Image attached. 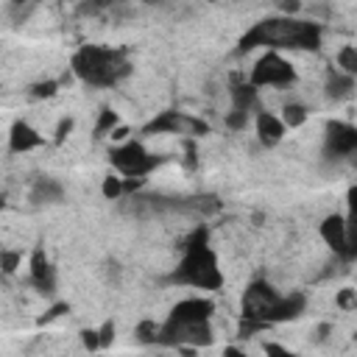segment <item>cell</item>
Listing matches in <instances>:
<instances>
[{
	"instance_id": "cell-20",
	"label": "cell",
	"mask_w": 357,
	"mask_h": 357,
	"mask_svg": "<svg viewBox=\"0 0 357 357\" xmlns=\"http://www.w3.org/2000/svg\"><path fill=\"white\" fill-rule=\"evenodd\" d=\"M337 67L343 75H354L357 73V47L354 45H343L337 50Z\"/></svg>"
},
{
	"instance_id": "cell-18",
	"label": "cell",
	"mask_w": 357,
	"mask_h": 357,
	"mask_svg": "<svg viewBox=\"0 0 357 357\" xmlns=\"http://www.w3.org/2000/svg\"><path fill=\"white\" fill-rule=\"evenodd\" d=\"M351 89H354V75H343V73H329V78H326V95L329 98H346V95H351Z\"/></svg>"
},
{
	"instance_id": "cell-35",
	"label": "cell",
	"mask_w": 357,
	"mask_h": 357,
	"mask_svg": "<svg viewBox=\"0 0 357 357\" xmlns=\"http://www.w3.org/2000/svg\"><path fill=\"white\" fill-rule=\"evenodd\" d=\"M223 357H248V354H243V351L234 349V346H226V349H223Z\"/></svg>"
},
{
	"instance_id": "cell-19",
	"label": "cell",
	"mask_w": 357,
	"mask_h": 357,
	"mask_svg": "<svg viewBox=\"0 0 357 357\" xmlns=\"http://www.w3.org/2000/svg\"><path fill=\"white\" fill-rule=\"evenodd\" d=\"M282 126L284 128H298V126H304L307 123V109L301 106V103H287L284 109H282Z\"/></svg>"
},
{
	"instance_id": "cell-28",
	"label": "cell",
	"mask_w": 357,
	"mask_h": 357,
	"mask_svg": "<svg viewBox=\"0 0 357 357\" xmlns=\"http://www.w3.org/2000/svg\"><path fill=\"white\" fill-rule=\"evenodd\" d=\"M81 343L86 351H95L100 349V340H98V329H81Z\"/></svg>"
},
{
	"instance_id": "cell-23",
	"label": "cell",
	"mask_w": 357,
	"mask_h": 357,
	"mask_svg": "<svg viewBox=\"0 0 357 357\" xmlns=\"http://www.w3.org/2000/svg\"><path fill=\"white\" fill-rule=\"evenodd\" d=\"M100 192L106 195V198H120L123 195V178H117V176H106L103 178V184H100Z\"/></svg>"
},
{
	"instance_id": "cell-9",
	"label": "cell",
	"mask_w": 357,
	"mask_h": 357,
	"mask_svg": "<svg viewBox=\"0 0 357 357\" xmlns=\"http://www.w3.org/2000/svg\"><path fill=\"white\" fill-rule=\"evenodd\" d=\"M276 298H279V293L268 282H251L248 290H245V296H243V318H251V321H262L265 324V315H268V310L273 307Z\"/></svg>"
},
{
	"instance_id": "cell-30",
	"label": "cell",
	"mask_w": 357,
	"mask_h": 357,
	"mask_svg": "<svg viewBox=\"0 0 357 357\" xmlns=\"http://www.w3.org/2000/svg\"><path fill=\"white\" fill-rule=\"evenodd\" d=\"M73 126H75V120H73V117H61V120H59V126H56V142H64V139H67V134L73 131Z\"/></svg>"
},
{
	"instance_id": "cell-24",
	"label": "cell",
	"mask_w": 357,
	"mask_h": 357,
	"mask_svg": "<svg viewBox=\"0 0 357 357\" xmlns=\"http://www.w3.org/2000/svg\"><path fill=\"white\" fill-rule=\"evenodd\" d=\"M20 268V251H0V271L14 273Z\"/></svg>"
},
{
	"instance_id": "cell-8",
	"label": "cell",
	"mask_w": 357,
	"mask_h": 357,
	"mask_svg": "<svg viewBox=\"0 0 357 357\" xmlns=\"http://www.w3.org/2000/svg\"><path fill=\"white\" fill-rule=\"evenodd\" d=\"M354 148H357V128L343 120H329L324 134V153L329 159H340V156H351Z\"/></svg>"
},
{
	"instance_id": "cell-32",
	"label": "cell",
	"mask_w": 357,
	"mask_h": 357,
	"mask_svg": "<svg viewBox=\"0 0 357 357\" xmlns=\"http://www.w3.org/2000/svg\"><path fill=\"white\" fill-rule=\"evenodd\" d=\"M64 310H67V304H56V307H50V310H47V315H42V318H39V324H47V321L59 318Z\"/></svg>"
},
{
	"instance_id": "cell-7",
	"label": "cell",
	"mask_w": 357,
	"mask_h": 357,
	"mask_svg": "<svg viewBox=\"0 0 357 357\" xmlns=\"http://www.w3.org/2000/svg\"><path fill=\"white\" fill-rule=\"evenodd\" d=\"M321 237H324V243H326L335 254H340L343 259H351V257H354V231H351V220H349V218H343V215H329V218H324V223H321Z\"/></svg>"
},
{
	"instance_id": "cell-31",
	"label": "cell",
	"mask_w": 357,
	"mask_h": 357,
	"mask_svg": "<svg viewBox=\"0 0 357 357\" xmlns=\"http://www.w3.org/2000/svg\"><path fill=\"white\" fill-rule=\"evenodd\" d=\"M265 357H296V354L279 343H265Z\"/></svg>"
},
{
	"instance_id": "cell-14",
	"label": "cell",
	"mask_w": 357,
	"mask_h": 357,
	"mask_svg": "<svg viewBox=\"0 0 357 357\" xmlns=\"http://www.w3.org/2000/svg\"><path fill=\"white\" fill-rule=\"evenodd\" d=\"M31 284L39 287L42 293L56 290V271L42 248H33V254H31Z\"/></svg>"
},
{
	"instance_id": "cell-25",
	"label": "cell",
	"mask_w": 357,
	"mask_h": 357,
	"mask_svg": "<svg viewBox=\"0 0 357 357\" xmlns=\"http://www.w3.org/2000/svg\"><path fill=\"white\" fill-rule=\"evenodd\" d=\"M226 126L234 128V131L245 128V126H248V112H234V109H231V112L226 114Z\"/></svg>"
},
{
	"instance_id": "cell-26",
	"label": "cell",
	"mask_w": 357,
	"mask_h": 357,
	"mask_svg": "<svg viewBox=\"0 0 357 357\" xmlns=\"http://www.w3.org/2000/svg\"><path fill=\"white\" fill-rule=\"evenodd\" d=\"M335 304H337L340 310H354V304H357V298H354V290H351V287H343V290L335 296Z\"/></svg>"
},
{
	"instance_id": "cell-11",
	"label": "cell",
	"mask_w": 357,
	"mask_h": 357,
	"mask_svg": "<svg viewBox=\"0 0 357 357\" xmlns=\"http://www.w3.org/2000/svg\"><path fill=\"white\" fill-rule=\"evenodd\" d=\"M212 312H215V304L209 298H184L173 307L167 321H173V324H198V321H209Z\"/></svg>"
},
{
	"instance_id": "cell-10",
	"label": "cell",
	"mask_w": 357,
	"mask_h": 357,
	"mask_svg": "<svg viewBox=\"0 0 357 357\" xmlns=\"http://www.w3.org/2000/svg\"><path fill=\"white\" fill-rule=\"evenodd\" d=\"M148 134H162V131H170V134H181V131H190V134H204L206 131V123L195 120V117H187L181 112H162L159 117H153L148 126H145Z\"/></svg>"
},
{
	"instance_id": "cell-12",
	"label": "cell",
	"mask_w": 357,
	"mask_h": 357,
	"mask_svg": "<svg viewBox=\"0 0 357 357\" xmlns=\"http://www.w3.org/2000/svg\"><path fill=\"white\" fill-rule=\"evenodd\" d=\"M307 307V296L304 293H290V296H279L273 301V307L265 315V324H282V321H293L304 312Z\"/></svg>"
},
{
	"instance_id": "cell-37",
	"label": "cell",
	"mask_w": 357,
	"mask_h": 357,
	"mask_svg": "<svg viewBox=\"0 0 357 357\" xmlns=\"http://www.w3.org/2000/svg\"><path fill=\"white\" fill-rule=\"evenodd\" d=\"M0 206H3V198H0Z\"/></svg>"
},
{
	"instance_id": "cell-22",
	"label": "cell",
	"mask_w": 357,
	"mask_h": 357,
	"mask_svg": "<svg viewBox=\"0 0 357 357\" xmlns=\"http://www.w3.org/2000/svg\"><path fill=\"white\" fill-rule=\"evenodd\" d=\"M134 335H137V340L139 343H156L159 340V324L156 321H151V318H145V321H139L137 324V329H134Z\"/></svg>"
},
{
	"instance_id": "cell-36",
	"label": "cell",
	"mask_w": 357,
	"mask_h": 357,
	"mask_svg": "<svg viewBox=\"0 0 357 357\" xmlns=\"http://www.w3.org/2000/svg\"><path fill=\"white\" fill-rule=\"evenodd\" d=\"M329 332H332V326H329V324H321V326H318V340H326Z\"/></svg>"
},
{
	"instance_id": "cell-17",
	"label": "cell",
	"mask_w": 357,
	"mask_h": 357,
	"mask_svg": "<svg viewBox=\"0 0 357 357\" xmlns=\"http://www.w3.org/2000/svg\"><path fill=\"white\" fill-rule=\"evenodd\" d=\"M231 103H234V112H248L251 114V109L257 103V89L245 81H234L231 84Z\"/></svg>"
},
{
	"instance_id": "cell-6",
	"label": "cell",
	"mask_w": 357,
	"mask_h": 357,
	"mask_svg": "<svg viewBox=\"0 0 357 357\" xmlns=\"http://www.w3.org/2000/svg\"><path fill=\"white\" fill-rule=\"evenodd\" d=\"M112 165L126 176V178H142V176H148L162 159H156V156H151L139 142H126V145H120V148H114L112 151Z\"/></svg>"
},
{
	"instance_id": "cell-4",
	"label": "cell",
	"mask_w": 357,
	"mask_h": 357,
	"mask_svg": "<svg viewBox=\"0 0 357 357\" xmlns=\"http://www.w3.org/2000/svg\"><path fill=\"white\" fill-rule=\"evenodd\" d=\"M296 81V70L293 64L279 56L276 50H268L265 56L257 59V64L251 67V78L248 84L257 89V86H287Z\"/></svg>"
},
{
	"instance_id": "cell-15",
	"label": "cell",
	"mask_w": 357,
	"mask_h": 357,
	"mask_svg": "<svg viewBox=\"0 0 357 357\" xmlns=\"http://www.w3.org/2000/svg\"><path fill=\"white\" fill-rule=\"evenodd\" d=\"M254 126H257V137H259V142L268 145V148L276 145V142L284 137V131H287V128L282 126V120H279L276 114H271V112H259Z\"/></svg>"
},
{
	"instance_id": "cell-34",
	"label": "cell",
	"mask_w": 357,
	"mask_h": 357,
	"mask_svg": "<svg viewBox=\"0 0 357 357\" xmlns=\"http://www.w3.org/2000/svg\"><path fill=\"white\" fill-rule=\"evenodd\" d=\"M301 8V3H296V0H290V3H282V11H287V14H296Z\"/></svg>"
},
{
	"instance_id": "cell-1",
	"label": "cell",
	"mask_w": 357,
	"mask_h": 357,
	"mask_svg": "<svg viewBox=\"0 0 357 357\" xmlns=\"http://www.w3.org/2000/svg\"><path fill=\"white\" fill-rule=\"evenodd\" d=\"M257 45H273V47H298V50H315L321 45V25L290 20V17H273L257 22L243 39L240 50H251Z\"/></svg>"
},
{
	"instance_id": "cell-33",
	"label": "cell",
	"mask_w": 357,
	"mask_h": 357,
	"mask_svg": "<svg viewBox=\"0 0 357 357\" xmlns=\"http://www.w3.org/2000/svg\"><path fill=\"white\" fill-rule=\"evenodd\" d=\"M109 137H112L114 142H120V139H126V137H128V128H126V126H117V128H114Z\"/></svg>"
},
{
	"instance_id": "cell-3",
	"label": "cell",
	"mask_w": 357,
	"mask_h": 357,
	"mask_svg": "<svg viewBox=\"0 0 357 357\" xmlns=\"http://www.w3.org/2000/svg\"><path fill=\"white\" fill-rule=\"evenodd\" d=\"M73 73L92 86H112L123 75H128V61L120 50L103 47V45H84L73 56Z\"/></svg>"
},
{
	"instance_id": "cell-13",
	"label": "cell",
	"mask_w": 357,
	"mask_h": 357,
	"mask_svg": "<svg viewBox=\"0 0 357 357\" xmlns=\"http://www.w3.org/2000/svg\"><path fill=\"white\" fill-rule=\"evenodd\" d=\"M42 142H45V137H42L33 126H28L25 120H14V123H11V131H8V148H11V153L33 151V148H39Z\"/></svg>"
},
{
	"instance_id": "cell-29",
	"label": "cell",
	"mask_w": 357,
	"mask_h": 357,
	"mask_svg": "<svg viewBox=\"0 0 357 357\" xmlns=\"http://www.w3.org/2000/svg\"><path fill=\"white\" fill-rule=\"evenodd\" d=\"M56 89H59L56 81H39V84H33V95L36 98H50Z\"/></svg>"
},
{
	"instance_id": "cell-5",
	"label": "cell",
	"mask_w": 357,
	"mask_h": 357,
	"mask_svg": "<svg viewBox=\"0 0 357 357\" xmlns=\"http://www.w3.org/2000/svg\"><path fill=\"white\" fill-rule=\"evenodd\" d=\"M162 346H190V349H198V346H212L215 343V335H212V326L209 321H198V324H173V321H165L159 324V340Z\"/></svg>"
},
{
	"instance_id": "cell-27",
	"label": "cell",
	"mask_w": 357,
	"mask_h": 357,
	"mask_svg": "<svg viewBox=\"0 0 357 357\" xmlns=\"http://www.w3.org/2000/svg\"><path fill=\"white\" fill-rule=\"evenodd\" d=\"M98 340H100V349H106V346L114 343V321H106V324L98 329Z\"/></svg>"
},
{
	"instance_id": "cell-21",
	"label": "cell",
	"mask_w": 357,
	"mask_h": 357,
	"mask_svg": "<svg viewBox=\"0 0 357 357\" xmlns=\"http://www.w3.org/2000/svg\"><path fill=\"white\" fill-rule=\"evenodd\" d=\"M117 128V112L114 109H100V114H98V123H95V137H106V134H112Z\"/></svg>"
},
{
	"instance_id": "cell-16",
	"label": "cell",
	"mask_w": 357,
	"mask_h": 357,
	"mask_svg": "<svg viewBox=\"0 0 357 357\" xmlns=\"http://www.w3.org/2000/svg\"><path fill=\"white\" fill-rule=\"evenodd\" d=\"M64 198V187L56 178H39L31 190V201L33 204H59Z\"/></svg>"
},
{
	"instance_id": "cell-2",
	"label": "cell",
	"mask_w": 357,
	"mask_h": 357,
	"mask_svg": "<svg viewBox=\"0 0 357 357\" xmlns=\"http://www.w3.org/2000/svg\"><path fill=\"white\" fill-rule=\"evenodd\" d=\"M176 284H192L201 290H218L223 284V273L218 268V254L206 245V231L195 229L184 245V257L178 268L170 273Z\"/></svg>"
}]
</instances>
